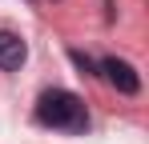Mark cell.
I'll use <instances>...</instances> for the list:
<instances>
[{
  "label": "cell",
  "instance_id": "1",
  "mask_svg": "<svg viewBox=\"0 0 149 144\" xmlns=\"http://www.w3.org/2000/svg\"><path fill=\"white\" fill-rule=\"evenodd\" d=\"M36 120L45 128H56V132H85L89 124V112H85V100L69 88H49V92L36 100Z\"/></svg>",
  "mask_w": 149,
  "mask_h": 144
},
{
  "label": "cell",
  "instance_id": "2",
  "mask_svg": "<svg viewBox=\"0 0 149 144\" xmlns=\"http://www.w3.org/2000/svg\"><path fill=\"white\" fill-rule=\"evenodd\" d=\"M97 68H101V76H105V80H109V84H113L117 92H125V96H133L137 88H141V80H137V72H133V64H129V60L105 56Z\"/></svg>",
  "mask_w": 149,
  "mask_h": 144
},
{
  "label": "cell",
  "instance_id": "3",
  "mask_svg": "<svg viewBox=\"0 0 149 144\" xmlns=\"http://www.w3.org/2000/svg\"><path fill=\"white\" fill-rule=\"evenodd\" d=\"M28 56V44L16 36V32H0V68L4 72H16Z\"/></svg>",
  "mask_w": 149,
  "mask_h": 144
}]
</instances>
